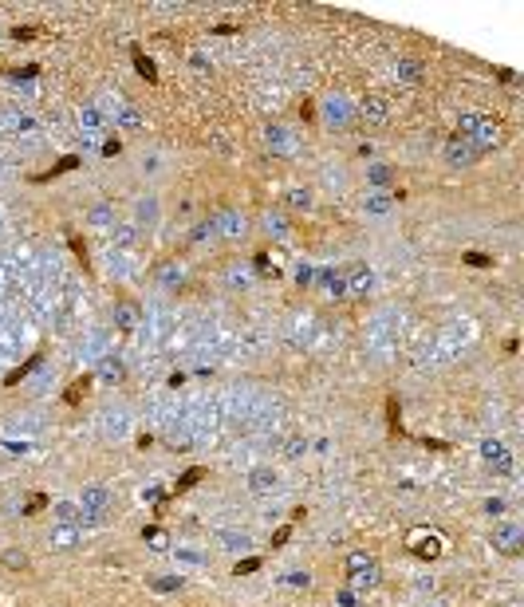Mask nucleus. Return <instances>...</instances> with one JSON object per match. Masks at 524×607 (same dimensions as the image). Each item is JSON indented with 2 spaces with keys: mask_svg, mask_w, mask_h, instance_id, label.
<instances>
[{
  "mask_svg": "<svg viewBox=\"0 0 524 607\" xmlns=\"http://www.w3.org/2000/svg\"><path fill=\"white\" fill-rule=\"evenodd\" d=\"M79 509H83V520H95V525H103V520L110 517V509H115V497H110L107 485H87L79 497Z\"/></svg>",
  "mask_w": 524,
  "mask_h": 607,
  "instance_id": "f257e3e1",
  "label": "nucleus"
},
{
  "mask_svg": "<svg viewBox=\"0 0 524 607\" xmlns=\"http://www.w3.org/2000/svg\"><path fill=\"white\" fill-rule=\"evenodd\" d=\"M501 142H504V130H501V122L489 119V115H485V119L477 122V130L469 134V146H473L477 154H489V150H497Z\"/></svg>",
  "mask_w": 524,
  "mask_h": 607,
  "instance_id": "f03ea898",
  "label": "nucleus"
},
{
  "mask_svg": "<svg viewBox=\"0 0 524 607\" xmlns=\"http://www.w3.org/2000/svg\"><path fill=\"white\" fill-rule=\"evenodd\" d=\"M355 115H363L366 122L383 127V122H390V115H395V110H390V99H386V95H378V91H366L363 103L355 107Z\"/></svg>",
  "mask_w": 524,
  "mask_h": 607,
  "instance_id": "7ed1b4c3",
  "label": "nucleus"
},
{
  "mask_svg": "<svg viewBox=\"0 0 524 607\" xmlns=\"http://www.w3.org/2000/svg\"><path fill=\"white\" fill-rule=\"evenodd\" d=\"M213 225H217V237H229V241H241L248 233V217L241 210H221L213 217Z\"/></svg>",
  "mask_w": 524,
  "mask_h": 607,
  "instance_id": "20e7f679",
  "label": "nucleus"
},
{
  "mask_svg": "<svg viewBox=\"0 0 524 607\" xmlns=\"http://www.w3.org/2000/svg\"><path fill=\"white\" fill-rule=\"evenodd\" d=\"M445 162H449L454 170H469V166L481 162V154L469 146V139H449L445 142Z\"/></svg>",
  "mask_w": 524,
  "mask_h": 607,
  "instance_id": "39448f33",
  "label": "nucleus"
},
{
  "mask_svg": "<svg viewBox=\"0 0 524 607\" xmlns=\"http://www.w3.org/2000/svg\"><path fill=\"white\" fill-rule=\"evenodd\" d=\"M264 146L272 154H296V134L284 127V122H268L264 127Z\"/></svg>",
  "mask_w": 524,
  "mask_h": 607,
  "instance_id": "423d86ee",
  "label": "nucleus"
},
{
  "mask_svg": "<svg viewBox=\"0 0 524 607\" xmlns=\"http://www.w3.org/2000/svg\"><path fill=\"white\" fill-rule=\"evenodd\" d=\"M351 119H355V107H351L347 95H331V99H324V122H327V127H347Z\"/></svg>",
  "mask_w": 524,
  "mask_h": 607,
  "instance_id": "0eeeda50",
  "label": "nucleus"
},
{
  "mask_svg": "<svg viewBox=\"0 0 524 607\" xmlns=\"http://www.w3.org/2000/svg\"><path fill=\"white\" fill-rule=\"evenodd\" d=\"M103 115H107V119H115L122 130H142V127H146L142 110H139V107H130V103H122V99H115V107H107Z\"/></svg>",
  "mask_w": 524,
  "mask_h": 607,
  "instance_id": "6e6552de",
  "label": "nucleus"
},
{
  "mask_svg": "<svg viewBox=\"0 0 524 607\" xmlns=\"http://www.w3.org/2000/svg\"><path fill=\"white\" fill-rule=\"evenodd\" d=\"M343 284H347V296H366V292L375 288V272L366 269V264H351V269L343 272Z\"/></svg>",
  "mask_w": 524,
  "mask_h": 607,
  "instance_id": "1a4fd4ad",
  "label": "nucleus"
},
{
  "mask_svg": "<svg viewBox=\"0 0 524 607\" xmlns=\"http://www.w3.org/2000/svg\"><path fill=\"white\" fill-rule=\"evenodd\" d=\"M520 540H524V532H520V525H513V520H501V525L493 528V548L497 552H520Z\"/></svg>",
  "mask_w": 524,
  "mask_h": 607,
  "instance_id": "9d476101",
  "label": "nucleus"
},
{
  "mask_svg": "<svg viewBox=\"0 0 524 607\" xmlns=\"http://www.w3.org/2000/svg\"><path fill=\"white\" fill-rule=\"evenodd\" d=\"M110 316H115V328H119V331H134V328H142V308L134 304V300H119Z\"/></svg>",
  "mask_w": 524,
  "mask_h": 607,
  "instance_id": "9b49d317",
  "label": "nucleus"
},
{
  "mask_svg": "<svg viewBox=\"0 0 524 607\" xmlns=\"http://www.w3.org/2000/svg\"><path fill=\"white\" fill-rule=\"evenodd\" d=\"M79 525H51L48 532V544L56 548V552H71V548H79Z\"/></svg>",
  "mask_w": 524,
  "mask_h": 607,
  "instance_id": "f8f14e48",
  "label": "nucleus"
},
{
  "mask_svg": "<svg viewBox=\"0 0 524 607\" xmlns=\"http://www.w3.org/2000/svg\"><path fill=\"white\" fill-rule=\"evenodd\" d=\"M276 485H280L276 469L260 466V469H253V473H248V493H257V497H264V493H276Z\"/></svg>",
  "mask_w": 524,
  "mask_h": 607,
  "instance_id": "ddd939ff",
  "label": "nucleus"
},
{
  "mask_svg": "<svg viewBox=\"0 0 524 607\" xmlns=\"http://www.w3.org/2000/svg\"><path fill=\"white\" fill-rule=\"evenodd\" d=\"M260 229H264L268 233V237H288V233H292V221H288V213L284 210H264V213H260Z\"/></svg>",
  "mask_w": 524,
  "mask_h": 607,
  "instance_id": "4468645a",
  "label": "nucleus"
},
{
  "mask_svg": "<svg viewBox=\"0 0 524 607\" xmlns=\"http://www.w3.org/2000/svg\"><path fill=\"white\" fill-rule=\"evenodd\" d=\"M87 225L99 233H110L115 229V205H110V201H95L87 210Z\"/></svg>",
  "mask_w": 524,
  "mask_h": 607,
  "instance_id": "2eb2a0df",
  "label": "nucleus"
},
{
  "mask_svg": "<svg viewBox=\"0 0 524 607\" xmlns=\"http://www.w3.org/2000/svg\"><path fill=\"white\" fill-rule=\"evenodd\" d=\"M481 454H485V461L497 469V473H509L513 469V458H509V449H504V442H481Z\"/></svg>",
  "mask_w": 524,
  "mask_h": 607,
  "instance_id": "dca6fc26",
  "label": "nucleus"
},
{
  "mask_svg": "<svg viewBox=\"0 0 524 607\" xmlns=\"http://www.w3.org/2000/svg\"><path fill=\"white\" fill-rule=\"evenodd\" d=\"M347 580H351V587H355V592H371V587H375L378 580H383V572H378V564L371 560L366 568H355V572H347Z\"/></svg>",
  "mask_w": 524,
  "mask_h": 607,
  "instance_id": "f3484780",
  "label": "nucleus"
},
{
  "mask_svg": "<svg viewBox=\"0 0 524 607\" xmlns=\"http://www.w3.org/2000/svg\"><path fill=\"white\" fill-rule=\"evenodd\" d=\"M134 225H146V229L158 225V198H139V205H134Z\"/></svg>",
  "mask_w": 524,
  "mask_h": 607,
  "instance_id": "a211bd4d",
  "label": "nucleus"
},
{
  "mask_svg": "<svg viewBox=\"0 0 524 607\" xmlns=\"http://www.w3.org/2000/svg\"><path fill=\"white\" fill-rule=\"evenodd\" d=\"M414 552L422 560H434V556H442V540L434 532H414Z\"/></svg>",
  "mask_w": 524,
  "mask_h": 607,
  "instance_id": "6ab92c4d",
  "label": "nucleus"
},
{
  "mask_svg": "<svg viewBox=\"0 0 524 607\" xmlns=\"http://www.w3.org/2000/svg\"><path fill=\"white\" fill-rule=\"evenodd\" d=\"M395 79L406 83V87L422 83V63H418V60H398V63H395Z\"/></svg>",
  "mask_w": 524,
  "mask_h": 607,
  "instance_id": "aec40b11",
  "label": "nucleus"
},
{
  "mask_svg": "<svg viewBox=\"0 0 524 607\" xmlns=\"http://www.w3.org/2000/svg\"><path fill=\"white\" fill-rule=\"evenodd\" d=\"M158 280L166 284V288H178V284H186V264H178V260H166V264H158Z\"/></svg>",
  "mask_w": 524,
  "mask_h": 607,
  "instance_id": "412c9836",
  "label": "nucleus"
},
{
  "mask_svg": "<svg viewBox=\"0 0 524 607\" xmlns=\"http://www.w3.org/2000/svg\"><path fill=\"white\" fill-rule=\"evenodd\" d=\"M319 288L327 292V296H347V284H343V272H336V269H324L319 272Z\"/></svg>",
  "mask_w": 524,
  "mask_h": 607,
  "instance_id": "4be33fe9",
  "label": "nucleus"
},
{
  "mask_svg": "<svg viewBox=\"0 0 524 607\" xmlns=\"http://www.w3.org/2000/svg\"><path fill=\"white\" fill-rule=\"evenodd\" d=\"M217 540L229 548V552H248V548H253V537H248V532H237V528H225V532H217Z\"/></svg>",
  "mask_w": 524,
  "mask_h": 607,
  "instance_id": "5701e85b",
  "label": "nucleus"
},
{
  "mask_svg": "<svg viewBox=\"0 0 524 607\" xmlns=\"http://www.w3.org/2000/svg\"><path fill=\"white\" fill-rule=\"evenodd\" d=\"M79 127H83V130H103V127H107V115H103V107H95V103L79 107Z\"/></svg>",
  "mask_w": 524,
  "mask_h": 607,
  "instance_id": "b1692460",
  "label": "nucleus"
},
{
  "mask_svg": "<svg viewBox=\"0 0 524 607\" xmlns=\"http://www.w3.org/2000/svg\"><path fill=\"white\" fill-rule=\"evenodd\" d=\"M83 520V509L75 501H60L56 505V525H79Z\"/></svg>",
  "mask_w": 524,
  "mask_h": 607,
  "instance_id": "393cba45",
  "label": "nucleus"
},
{
  "mask_svg": "<svg viewBox=\"0 0 524 607\" xmlns=\"http://www.w3.org/2000/svg\"><path fill=\"white\" fill-rule=\"evenodd\" d=\"M390 205H395V198H390V193H371V198L363 201V210H366V213H375V217L390 213Z\"/></svg>",
  "mask_w": 524,
  "mask_h": 607,
  "instance_id": "a878e982",
  "label": "nucleus"
},
{
  "mask_svg": "<svg viewBox=\"0 0 524 607\" xmlns=\"http://www.w3.org/2000/svg\"><path fill=\"white\" fill-rule=\"evenodd\" d=\"M110 241H115L119 249H130V245L139 241V225H115V229H110Z\"/></svg>",
  "mask_w": 524,
  "mask_h": 607,
  "instance_id": "bb28decb",
  "label": "nucleus"
},
{
  "mask_svg": "<svg viewBox=\"0 0 524 607\" xmlns=\"http://www.w3.org/2000/svg\"><path fill=\"white\" fill-rule=\"evenodd\" d=\"M142 540H146L154 552H170V537H166V528H142Z\"/></svg>",
  "mask_w": 524,
  "mask_h": 607,
  "instance_id": "cd10ccee",
  "label": "nucleus"
},
{
  "mask_svg": "<svg viewBox=\"0 0 524 607\" xmlns=\"http://www.w3.org/2000/svg\"><path fill=\"white\" fill-rule=\"evenodd\" d=\"M122 375H127V371H122V363L115 355L99 363V378H107V383H122Z\"/></svg>",
  "mask_w": 524,
  "mask_h": 607,
  "instance_id": "c85d7f7f",
  "label": "nucleus"
},
{
  "mask_svg": "<svg viewBox=\"0 0 524 607\" xmlns=\"http://www.w3.org/2000/svg\"><path fill=\"white\" fill-rule=\"evenodd\" d=\"M481 119H485V115H477V110H465V115H457V139H469Z\"/></svg>",
  "mask_w": 524,
  "mask_h": 607,
  "instance_id": "c756f323",
  "label": "nucleus"
},
{
  "mask_svg": "<svg viewBox=\"0 0 524 607\" xmlns=\"http://www.w3.org/2000/svg\"><path fill=\"white\" fill-rule=\"evenodd\" d=\"M366 181H371V186H390V181H395V170L383 166V162H375V166L366 170Z\"/></svg>",
  "mask_w": 524,
  "mask_h": 607,
  "instance_id": "7c9ffc66",
  "label": "nucleus"
},
{
  "mask_svg": "<svg viewBox=\"0 0 524 607\" xmlns=\"http://www.w3.org/2000/svg\"><path fill=\"white\" fill-rule=\"evenodd\" d=\"M284 201L288 210H312V189H288Z\"/></svg>",
  "mask_w": 524,
  "mask_h": 607,
  "instance_id": "2f4dec72",
  "label": "nucleus"
},
{
  "mask_svg": "<svg viewBox=\"0 0 524 607\" xmlns=\"http://www.w3.org/2000/svg\"><path fill=\"white\" fill-rule=\"evenodd\" d=\"M0 564L24 572V568H28V556H24V552H16V548H4V552H0Z\"/></svg>",
  "mask_w": 524,
  "mask_h": 607,
  "instance_id": "473e14b6",
  "label": "nucleus"
},
{
  "mask_svg": "<svg viewBox=\"0 0 524 607\" xmlns=\"http://www.w3.org/2000/svg\"><path fill=\"white\" fill-rule=\"evenodd\" d=\"M371 560H375L371 552H359V548H355V552H347V572H355V568H366Z\"/></svg>",
  "mask_w": 524,
  "mask_h": 607,
  "instance_id": "72a5a7b5",
  "label": "nucleus"
},
{
  "mask_svg": "<svg viewBox=\"0 0 524 607\" xmlns=\"http://www.w3.org/2000/svg\"><path fill=\"white\" fill-rule=\"evenodd\" d=\"M213 237H217V225H213V217L201 221L198 229H193V241H213Z\"/></svg>",
  "mask_w": 524,
  "mask_h": 607,
  "instance_id": "f704fd0d",
  "label": "nucleus"
},
{
  "mask_svg": "<svg viewBox=\"0 0 524 607\" xmlns=\"http://www.w3.org/2000/svg\"><path fill=\"white\" fill-rule=\"evenodd\" d=\"M465 264H469V269H489V264H493V257H485V253H465Z\"/></svg>",
  "mask_w": 524,
  "mask_h": 607,
  "instance_id": "c9c22d12",
  "label": "nucleus"
},
{
  "mask_svg": "<svg viewBox=\"0 0 524 607\" xmlns=\"http://www.w3.org/2000/svg\"><path fill=\"white\" fill-rule=\"evenodd\" d=\"M284 584L288 587H312V576H307V572H288Z\"/></svg>",
  "mask_w": 524,
  "mask_h": 607,
  "instance_id": "e433bc0d",
  "label": "nucleus"
},
{
  "mask_svg": "<svg viewBox=\"0 0 524 607\" xmlns=\"http://www.w3.org/2000/svg\"><path fill=\"white\" fill-rule=\"evenodd\" d=\"M134 63H139V71H142V75H146V79H150V83L158 79V75H154V63H150V60H146V56H134Z\"/></svg>",
  "mask_w": 524,
  "mask_h": 607,
  "instance_id": "4c0bfd02",
  "label": "nucleus"
},
{
  "mask_svg": "<svg viewBox=\"0 0 524 607\" xmlns=\"http://www.w3.org/2000/svg\"><path fill=\"white\" fill-rule=\"evenodd\" d=\"M189 68H193V71H201V75H209V71H213V63H209L205 56H189Z\"/></svg>",
  "mask_w": 524,
  "mask_h": 607,
  "instance_id": "58836bf2",
  "label": "nucleus"
},
{
  "mask_svg": "<svg viewBox=\"0 0 524 607\" xmlns=\"http://www.w3.org/2000/svg\"><path fill=\"white\" fill-rule=\"evenodd\" d=\"M304 449H307V442H288V458H300V454H304Z\"/></svg>",
  "mask_w": 524,
  "mask_h": 607,
  "instance_id": "ea45409f",
  "label": "nucleus"
},
{
  "mask_svg": "<svg viewBox=\"0 0 524 607\" xmlns=\"http://www.w3.org/2000/svg\"><path fill=\"white\" fill-rule=\"evenodd\" d=\"M485 513H504V501L493 497V501H485Z\"/></svg>",
  "mask_w": 524,
  "mask_h": 607,
  "instance_id": "a19ab883",
  "label": "nucleus"
},
{
  "mask_svg": "<svg viewBox=\"0 0 524 607\" xmlns=\"http://www.w3.org/2000/svg\"><path fill=\"white\" fill-rule=\"evenodd\" d=\"M260 560H245V564H237V576H245V572H257Z\"/></svg>",
  "mask_w": 524,
  "mask_h": 607,
  "instance_id": "79ce46f5",
  "label": "nucleus"
},
{
  "mask_svg": "<svg viewBox=\"0 0 524 607\" xmlns=\"http://www.w3.org/2000/svg\"><path fill=\"white\" fill-rule=\"evenodd\" d=\"M296 280H300V284H307V280H312V269H307V264H304V269H296Z\"/></svg>",
  "mask_w": 524,
  "mask_h": 607,
  "instance_id": "37998d69",
  "label": "nucleus"
}]
</instances>
